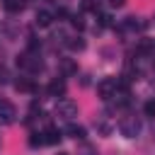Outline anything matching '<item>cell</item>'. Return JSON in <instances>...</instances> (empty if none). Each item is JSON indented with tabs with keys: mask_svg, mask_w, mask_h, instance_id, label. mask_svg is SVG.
<instances>
[{
	"mask_svg": "<svg viewBox=\"0 0 155 155\" xmlns=\"http://www.w3.org/2000/svg\"><path fill=\"white\" fill-rule=\"evenodd\" d=\"M97 94L102 99H111L116 94V78H104L97 82Z\"/></svg>",
	"mask_w": 155,
	"mask_h": 155,
	"instance_id": "6da1fadb",
	"label": "cell"
},
{
	"mask_svg": "<svg viewBox=\"0 0 155 155\" xmlns=\"http://www.w3.org/2000/svg\"><path fill=\"white\" fill-rule=\"evenodd\" d=\"M56 114L61 116V119H73V116H78V104L75 102H70V99H63L58 107H56Z\"/></svg>",
	"mask_w": 155,
	"mask_h": 155,
	"instance_id": "7a4b0ae2",
	"label": "cell"
},
{
	"mask_svg": "<svg viewBox=\"0 0 155 155\" xmlns=\"http://www.w3.org/2000/svg\"><path fill=\"white\" fill-rule=\"evenodd\" d=\"M15 116H17V109H15L7 99H0V124L7 126V124L15 121Z\"/></svg>",
	"mask_w": 155,
	"mask_h": 155,
	"instance_id": "3957f363",
	"label": "cell"
},
{
	"mask_svg": "<svg viewBox=\"0 0 155 155\" xmlns=\"http://www.w3.org/2000/svg\"><path fill=\"white\" fill-rule=\"evenodd\" d=\"M119 131H121V136H126V138H136L138 131H140V124H138L136 119H124V121L119 124Z\"/></svg>",
	"mask_w": 155,
	"mask_h": 155,
	"instance_id": "277c9868",
	"label": "cell"
},
{
	"mask_svg": "<svg viewBox=\"0 0 155 155\" xmlns=\"http://www.w3.org/2000/svg\"><path fill=\"white\" fill-rule=\"evenodd\" d=\"M48 94H51V97H63V94H65V80H63V78L51 80V82H48Z\"/></svg>",
	"mask_w": 155,
	"mask_h": 155,
	"instance_id": "5b68a950",
	"label": "cell"
},
{
	"mask_svg": "<svg viewBox=\"0 0 155 155\" xmlns=\"http://www.w3.org/2000/svg\"><path fill=\"white\" fill-rule=\"evenodd\" d=\"M61 131L56 128V126H48L46 131H44V140H46V145H58L61 143Z\"/></svg>",
	"mask_w": 155,
	"mask_h": 155,
	"instance_id": "8992f818",
	"label": "cell"
},
{
	"mask_svg": "<svg viewBox=\"0 0 155 155\" xmlns=\"http://www.w3.org/2000/svg\"><path fill=\"white\" fill-rule=\"evenodd\" d=\"M51 22H53V15L48 10H39L36 12V27H51Z\"/></svg>",
	"mask_w": 155,
	"mask_h": 155,
	"instance_id": "52a82bcc",
	"label": "cell"
},
{
	"mask_svg": "<svg viewBox=\"0 0 155 155\" xmlns=\"http://www.w3.org/2000/svg\"><path fill=\"white\" fill-rule=\"evenodd\" d=\"M15 87H17L19 92H36V85H34L29 78H19V80H15Z\"/></svg>",
	"mask_w": 155,
	"mask_h": 155,
	"instance_id": "ba28073f",
	"label": "cell"
},
{
	"mask_svg": "<svg viewBox=\"0 0 155 155\" xmlns=\"http://www.w3.org/2000/svg\"><path fill=\"white\" fill-rule=\"evenodd\" d=\"M65 133H68L70 138H75V140H85V128H82V126H78V124H68Z\"/></svg>",
	"mask_w": 155,
	"mask_h": 155,
	"instance_id": "9c48e42d",
	"label": "cell"
},
{
	"mask_svg": "<svg viewBox=\"0 0 155 155\" xmlns=\"http://www.w3.org/2000/svg\"><path fill=\"white\" fill-rule=\"evenodd\" d=\"M61 70H63V75H75V73H78V65H75L70 58H65V61L61 63Z\"/></svg>",
	"mask_w": 155,
	"mask_h": 155,
	"instance_id": "30bf717a",
	"label": "cell"
},
{
	"mask_svg": "<svg viewBox=\"0 0 155 155\" xmlns=\"http://www.w3.org/2000/svg\"><path fill=\"white\" fill-rule=\"evenodd\" d=\"M68 46H70V51H82V48H85V39H82V36H73V39L68 41Z\"/></svg>",
	"mask_w": 155,
	"mask_h": 155,
	"instance_id": "8fae6325",
	"label": "cell"
},
{
	"mask_svg": "<svg viewBox=\"0 0 155 155\" xmlns=\"http://www.w3.org/2000/svg\"><path fill=\"white\" fill-rule=\"evenodd\" d=\"M29 145H31V148L46 145V140H44V131H41V133H31V136H29Z\"/></svg>",
	"mask_w": 155,
	"mask_h": 155,
	"instance_id": "7c38bea8",
	"label": "cell"
},
{
	"mask_svg": "<svg viewBox=\"0 0 155 155\" xmlns=\"http://www.w3.org/2000/svg\"><path fill=\"white\" fill-rule=\"evenodd\" d=\"M24 7V0H5V10H10V12H19Z\"/></svg>",
	"mask_w": 155,
	"mask_h": 155,
	"instance_id": "4fadbf2b",
	"label": "cell"
},
{
	"mask_svg": "<svg viewBox=\"0 0 155 155\" xmlns=\"http://www.w3.org/2000/svg\"><path fill=\"white\" fill-rule=\"evenodd\" d=\"M153 48H155V44H153L150 39H143V41L138 44V53H150Z\"/></svg>",
	"mask_w": 155,
	"mask_h": 155,
	"instance_id": "5bb4252c",
	"label": "cell"
},
{
	"mask_svg": "<svg viewBox=\"0 0 155 155\" xmlns=\"http://www.w3.org/2000/svg\"><path fill=\"white\" fill-rule=\"evenodd\" d=\"M99 7V0H82V10L85 12H97Z\"/></svg>",
	"mask_w": 155,
	"mask_h": 155,
	"instance_id": "9a60e30c",
	"label": "cell"
},
{
	"mask_svg": "<svg viewBox=\"0 0 155 155\" xmlns=\"http://www.w3.org/2000/svg\"><path fill=\"white\" fill-rule=\"evenodd\" d=\"M78 155H97V148H92V145H87V143H82V148L78 150Z\"/></svg>",
	"mask_w": 155,
	"mask_h": 155,
	"instance_id": "2e32d148",
	"label": "cell"
},
{
	"mask_svg": "<svg viewBox=\"0 0 155 155\" xmlns=\"http://www.w3.org/2000/svg\"><path fill=\"white\" fill-rule=\"evenodd\" d=\"M145 114H148V116H155V99L145 102Z\"/></svg>",
	"mask_w": 155,
	"mask_h": 155,
	"instance_id": "e0dca14e",
	"label": "cell"
},
{
	"mask_svg": "<svg viewBox=\"0 0 155 155\" xmlns=\"http://www.w3.org/2000/svg\"><path fill=\"white\" fill-rule=\"evenodd\" d=\"M99 27H111V17L109 15H99Z\"/></svg>",
	"mask_w": 155,
	"mask_h": 155,
	"instance_id": "ac0fdd59",
	"label": "cell"
},
{
	"mask_svg": "<svg viewBox=\"0 0 155 155\" xmlns=\"http://www.w3.org/2000/svg\"><path fill=\"white\" fill-rule=\"evenodd\" d=\"M70 22H73V27H75V29H85V22H82L80 17H73Z\"/></svg>",
	"mask_w": 155,
	"mask_h": 155,
	"instance_id": "d6986e66",
	"label": "cell"
},
{
	"mask_svg": "<svg viewBox=\"0 0 155 155\" xmlns=\"http://www.w3.org/2000/svg\"><path fill=\"white\" fill-rule=\"evenodd\" d=\"M107 2H109L111 7H124V5H126V0H107Z\"/></svg>",
	"mask_w": 155,
	"mask_h": 155,
	"instance_id": "ffe728a7",
	"label": "cell"
},
{
	"mask_svg": "<svg viewBox=\"0 0 155 155\" xmlns=\"http://www.w3.org/2000/svg\"><path fill=\"white\" fill-rule=\"evenodd\" d=\"M58 155H70V153H58Z\"/></svg>",
	"mask_w": 155,
	"mask_h": 155,
	"instance_id": "44dd1931",
	"label": "cell"
}]
</instances>
